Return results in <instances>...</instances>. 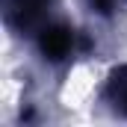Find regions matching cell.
Listing matches in <instances>:
<instances>
[{
    "label": "cell",
    "mask_w": 127,
    "mask_h": 127,
    "mask_svg": "<svg viewBox=\"0 0 127 127\" xmlns=\"http://www.w3.org/2000/svg\"><path fill=\"white\" fill-rule=\"evenodd\" d=\"M35 47L41 53V59L50 65H62L74 56L77 47V32L65 21H47L41 30L35 32Z\"/></svg>",
    "instance_id": "obj_1"
},
{
    "label": "cell",
    "mask_w": 127,
    "mask_h": 127,
    "mask_svg": "<svg viewBox=\"0 0 127 127\" xmlns=\"http://www.w3.org/2000/svg\"><path fill=\"white\" fill-rule=\"evenodd\" d=\"M56 0H3V21L12 32H38Z\"/></svg>",
    "instance_id": "obj_2"
},
{
    "label": "cell",
    "mask_w": 127,
    "mask_h": 127,
    "mask_svg": "<svg viewBox=\"0 0 127 127\" xmlns=\"http://www.w3.org/2000/svg\"><path fill=\"white\" fill-rule=\"evenodd\" d=\"M100 97H103V103H109V109L118 118L127 121V65H118V68L109 71Z\"/></svg>",
    "instance_id": "obj_3"
},
{
    "label": "cell",
    "mask_w": 127,
    "mask_h": 127,
    "mask_svg": "<svg viewBox=\"0 0 127 127\" xmlns=\"http://www.w3.org/2000/svg\"><path fill=\"white\" fill-rule=\"evenodd\" d=\"M127 0H92V12L97 15H112L115 9H121Z\"/></svg>",
    "instance_id": "obj_4"
}]
</instances>
